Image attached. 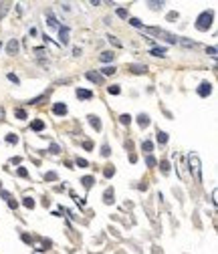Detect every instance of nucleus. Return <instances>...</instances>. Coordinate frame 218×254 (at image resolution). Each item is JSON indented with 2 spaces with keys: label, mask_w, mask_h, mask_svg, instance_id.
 I'll list each match as a JSON object with an SVG mask.
<instances>
[{
  "label": "nucleus",
  "mask_w": 218,
  "mask_h": 254,
  "mask_svg": "<svg viewBox=\"0 0 218 254\" xmlns=\"http://www.w3.org/2000/svg\"><path fill=\"white\" fill-rule=\"evenodd\" d=\"M101 73H103V77H109V75H113V73H115V67H105Z\"/></svg>",
  "instance_id": "obj_20"
},
{
  "label": "nucleus",
  "mask_w": 218,
  "mask_h": 254,
  "mask_svg": "<svg viewBox=\"0 0 218 254\" xmlns=\"http://www.w3.org/2000/svg\"><path fill=\"white\" fill-rule=\"evenodd\" d=\"M14 115L18 117V119H26V113H24V109H16V111H14Z\"/></svg>",
  "instance_id": "obj_27"
},
{
  "label": "nucleus",
  "mask_w": 218,
  "mask_h": 254,
  "mask_svg": "<svg viewBox=\"0 0 218 254\" xmlns=\"http://www.w3.org/2000/svg\"><path fill=\"white\" fill-rule=\"evenodd\" d=\"M141 147H143L145 151H147V154H150L151 149H154V145H151V141H143V143H141Z\"/></svg>",
  "instance_id": "obj_25"
},
{
  "label": "nucleus",
  "mask_w": 218,
  "mask_h": 254,
  "mask_svg": "<svg viewBox=\"0 0 218 254\" xmlns=\"http://www.w3.org/2000/svg\"><path fill=\"white\" fill-rule=\"evenodd\" d=\"M137 123H140V127H147V125H150V117L141 113V115L137 117Z\"/></svg>",
  "instance_id": "obj_13"
},
{
  "label": "nucleus",
  "mask_w": 218,
  "mask_h": 254,
  "mask_svg": "<svg viewBox=\"0 0 218 254\" xmlns=\"http://www.w3.org/2000/svg\"><path fill=\"white\" fill-rule=\"evenodd\" d=\"M109 40H111V43H113V44H117V47H119V40H117V39H115V36H109Z\"/></svg>",
  "instance_id": "obj_38"
},
{
  "label": "nucleus",
  "mask_w": 218,
  "mask_h": 254,
  "mask_svg": "<svg viewBox=\"0 0 218 254\" xmlns=\"http://www.w3.org/2000/svg\"><path fill=\"white\" fill-rule=\"evenodd\" d=\"M6 51H8V55H14L16 51H18V43H16V40H10L8 47H6Z\"/></svg>",
  "instance_id": "obj_12"
},
{
  "label": "nucleus",
  "mask_w": 218,
  "mask_h": 254,
  "mask_svg": "<svg viewBox=\"0 0 218 254\" xmlns=\"http://www.w3.org/2000/svg\"><path fill=\"white\" fill-rule=\"evenodd\" d=\"M155 137H158V143H160V145H164L166 141H168V135H166L164 131H158V133H155Z\"/></svg>",
  "instance_id": "obj_17"
},
{
  "label": "nucleus",
  "mask_w": 218,
  "mask_h": 254,
  "mask_svg": "<svg viewBox=\"0 0 218 254\" xmlns=\"http://www.w3.org/2000/svg\"><path fill=\"white\" fill-rule=\"evenodd\" d=\"M162 172H164V173L170 172V163L168 161H162Z\"/></svg>",
  "instance_id": "obj_33"
},
{
  "label": "nucleus",
  "mask_w": 218,
  "mask_h": 254,
  "mask_svg": "<svg viewBox=\"0 0 218 254\" xmlns=\"http://www.w3.org/2000/svg\"><path fill=\"white\" fill-rule=\"evenodd\" d=\"M6 141H8V143H16V141H18V137H16L14 133H8V135H6Z\"/></svg>",
  "instance_id": "obj_24"
},
{
  "label": "nucleus",
  "mask_w": 218,
  "mask_h": 254,
  "mask_svg": "<svg viewBox=\"0 0 218 254\" xmlns=\"http://www.w3.org/2000/svg\"><path fill=\"white\" fill-rule=\"evenodd\" d=\"M107 91L111 93V95H119V85H111V87H107Z\"/></svg>",
  "instance_id": "obj_21"
},
{
  "label": "nucleus",
  "mask_w": 218,
  "mask_h": 254,
  "mask_svg": "<svg viewBox=\"0 0 218 254\" xmlns=\"http://www.w3.org/2000/svg\"><path fill=\"white\" fill-rule=\"evenodd\" d=\"M30 127H33L34 131H40V129H43V127H44V123H43V121H40V119H34Z\"/></svg>",
  "instance_id": "obj_18"
},
{
  "label": "nucleus",
  "mask_w": 218,
  "mask_h": 254,
  "mask_svg": "<svg viewBox=\"0 0 218 254\" xmlns=\"http://www.w3.org/2000/svg\"><path fill=\"white\" fill-rule=\"evenodd\" d=\"M18 176L20 177H26V176H29V172H26L24 168H18Z\"/></svg>",
  "instance_id": "obj_35"
},
{
  "label": "nucleus",
  "mask_w": 218,
  "mask_h": 254,
  "mask_svg": "<svg viewBox=\"0 0 218 254\" xmlns=\"http://www.w3.org/2000/svg\"><path fill=\"white\" fill-rule=\"evenodd\" d=\"M117 14H119L121 18H127V10H123V8H117Z\"/></svg>",
  "instance_id": "obj_34"
},
{
  "label": "nucleus",
  "mask_w": 218,
  "mask_h": 254,
  "mask_svg": "<svg viewBox=\"0 0 218 254\" xmlns=\"http://www.w3.org/2000/svg\"><path fill=\"white\" fill-rule=\"evenodd\" d=\"M24 206H26V208H34V200H33V198H24Z\"/></svg>",
  "instance_id": "obj_28"
},
{
  "label": "nucleus",
  "mask_w": 218,
  "mask_h": 254,
  "mask_svg": "<svg viewBox=\"0 0 218 254\" xmlns=\"http://www.w3.org/2000/svg\"><path fill=\"white\" fill-rule=\"evenodd\" d=\"M8 79H10L12 83H14V85H18V77H16L14 73H8Z\"/></svg>",
  "instance_id": "obj_31"
},
{
  "label": "nucleus",
  "mask_w": 218,
  "mask_h": 254,
  "mask_svg": "<svg viewBox=\"0 0 218 254\" xmlns=\"http://www.w3.org/2000/svg\"><path fill=\"white\" fill-rule=\"evenodd\" d=\"M47 20H48V26H51V28H57V26H59V24H57V18H55V14L51 12V10L47 12Z\"/></svg>",
  "instance_id": "obj_9"
},
{
  "label": "nucleus",
  "mask_w": 218,
  "mask_h": 254,
  "mask_svg": "<svg viewBox=\"0 0 218 254\" xmlns=\"http://www.w3.org/2000/svg\"><path fill=\"white\" fill-rule=\"evenodd\" d=\"M151 55H154V57H164L166 48L164 47H155V48H151Z\"/></svg>",
  "instance_id": "obj_15"
},
{
  "label": "nucleus",
  "mask_w": 218,
  "mask_h": 254,
  "mask_svg": "<svg viewBox=\"0 0 218 254\" xmlns=\"http://www.w3.org/2000/svg\"><path fill=\"white\" fill-rule=\"evenodd\" d=\"M212 18H214V14L212 12H202V14L198 16V20H196V28L198 30H208L210 28V24H212Z\"/></svg>",
  "instance_id": "obj_2"
},
{
  "label": "nucleus",
  "mask_w": 218,
  "mask_h": 254,
  "mask_svg": "<svg viewBox=\"0 0 218 254\" xmlns=\"http://www.w3.org/2000/svg\"><path fill=\"white\" fill-rule=\"evenodd\" d=\"M188 161H190V172L194 173L196 182H202V168H200V159H198V155H196V154H190Z\"/></svg>",
  "instance_id": "obj_1"
},
{
  "label": "nucleus",
  "mask_w": 218,
  "mask_h": 254,
  "mask_svg": "<svg viewBox=\"0 0 218 254\" xmlns=\"http://www.w3.org/2000/svg\"><path fill=\"white\" fill-rule=\"evenodd\" d=\"M69 32H71L69 26H61V28H59V36H61V43H63V44L69 43Z\"/></svg>",
  "instance_id": "obj_5"
},
{
  "label": "nucleus",
  "mask_w": 218,
  "mask_h": 254,
  "mask_svg": "<svg viewBox=\"0 0 218 254\" xmlns=\"http://www.w3.org/2000/svg\"><path fill=\"white\" fill-rule=\"evenodd\" d=\"M77 97H79V99H91L93 93L87 91V89H77Z\"/></svg>",
  "instance_id": "obj_7"
},
{
  "label": "nucleus",
  "mask_w": 218,
  "mask_h": 254,
  "mask_svg": "<svg viewBox=\"0 0 218 254\" xmlns=\"http://www.w3.org/2000/svg\"><path fill=\"white\" fill-rule=\"evenodd\" d=\"M145 163H147V165H155V159H154V157H151V155H150V157L145 159Z\"/></svg>",
  "instance_id": "obj_36"
},
{
  "label": "nucleus",
  "mask_w": 218,
  "mask_h": 254,
  "mask_svg": "<svg viewBox=\"0 0 218 254\" xmlns=\"http://www.w3.org/2000/svg\"><path fill=\"white\" fill-rule=\"evenodd\" d=\"M119 121H121V123H123V125H129V123H131V117H129V115H125V113H123V115L119 117Z\"/></svg>",
  "instance_id": "obj_23"
},
{
  "label": "nucleus",
  "mask_w": 218,
  "mask_h": 254,
  "mask_svg": "<svg viewBox=\"0 0 218 254\" xmlns=\"http://www.w3.org/2000/svg\"><path fill=\"white\" fill-rule=\"evenodd\" d=\"M109 154H111V151H109V145H103V147H101V155H103V157H109Z\"/></svg>",
  "instance_id": "obj_26"
},
{
  "label": "nucleus",
  "mask_w": 218,
  "mask_h": 254,
  "mask_svg": "<svg viewBox=\"0 0 218 254\" xmlns=\"http://www.w3.org/2000/svg\"><path fill=\"white\" fill-rule=\"evenodd\" d=\"M44 180H48V182H53V180H57V173H55V172H48L47 176H44Z\"/></svg>",
  "instance_id": "obj_30"
},
{
  "label": "nucleus",
  "mask_w": 218,
  "mask_h": 254,
  "mask_svg": "<svg viewBox=\"0 0 218 254\" xmlns=\"http://www.w3.org/2000/svg\"><path fill=\"white\" fill-rule=\"evenodd\" d=\"M129 69H131L133 73H137V75H141V73L147 71V67H145V65H129Z\"/></svg>",
  "instance_id": "obj_10"
},
{
  "label": "nucleus",
  "mask_w": 218,
  "mask_h": 254,
  "mask_svg": "<svg viewBox=\"0 0 218 254\" xmlns=\"http://www.w3.org/2000/svg\"><path fill=\"white\" fill-rule=\"evenodd\" d=\"M2 115H4V113H2V109H0V119H2Z\"/></svg>",
  "instance_id": "obj_39"
},
{
  "label": "nucleus",
  "mask_w": 218,
  "mask_h": 254,
  "mask_svg": "<svg viewBox=\"0 0 218 254\" xmlns=\"http://www.w3.org/2000/svg\"><path fill=\"white\" fill-rule=\"evenodd\" d=\"M51 151H53V154H59V145L53 143V145H51Z\"/></svg>",
  "instance_id": "obj_37"
},
{
  "label": "nucleus",
  "mask_w": 218,
  "mask_h": 254,
  "mask_svg": "<svg viewBox=\"0 0 218 254\" xmlns=\"http://www.w3.org/2000/svg\"><path fill=\"white\" fill-rule=\"evenodd\" d=\"M103 173H105V177H111L113 173H115V169H113L111 165H109V168H105V172H103Z\"/></svg>",
  "instance_id": "obj_29"
},
{
  "label": "nucleus",
  "mask_w": 218,
  "mask_h": 254,
  "mask_svg": "<svg viewBox=\"0 0 218 254\" xmlns=\"http://www.w3.org/2000/svg\"><path fill=\"white\" fill-rule=\"evenodd\" d=\"M103 198H105V204H111V202H113V190H107Z\"/></svg>",
  "instance_id": "obj_19"
},
{
  "label": "nucleus",
  "mask_w": 218,
  "mask_h": 254,
  "mask_svg": "<svg viewBox=\"0 0 218 254\" xmlns=\"http://www.w3.org/2000/svg\"><path fill=\"white\" fill-rule=\"evenodd\" d=\"M89 123H91V127H95L97 131L101 129V121H99V117H95V115H91L89 117Z\"/></svg>",
  "instance_id": "obj_11"
},
{
  "label": "nucleus",
  "mask_w": 218,
  "mask_h": 254,
  "mask_svg": "<svg viewBox=\"0 0 218 254\" xmlns=\"http://www.w3.org/2000/svg\"><path fill=\"white\" fill-rule=\"evenodd\" d=\"M129 24H131V26H136V28H143V24H141L137 18H129Z\"/></svg>",
  "instance_id": "obj_22"
},
{
  "label": "nucleus",
  "mask_w": 218,
  "mask_h": 254,
  "mask_svg": "<svg viewBox=\"0 0 218 254\" xmlns=\"http://www.w3.org/2000/svg\"><path fill=\"white\" fill-rule=\"evenodd\" d=\"M113 57H115V55H113L111 51H105V53H101V57H99V59H101L103 63H109V61H113Z\"/></svg>",
  "instance_id": "obj_14"
},
{
  "label": "nucleus",
  "mask_w": 218,
  "mask_h": 254,
  "mask_svg": "<svg viewBox=\"0 0 218 254\" xmlns=\"http://www.w3.org/2000/svg\"><path fill=\"white\" fill-rule=\"evenodd\" d=\"M53 111L57 113V115H65V113H67V105H65V103H55Z\"/></svg>",
  "instance_id": "obj_6"
},
{
  "label": "nucleus",
  "mask_w": 218,
  "mask_h": 254,
  "mask_svg": "<svg viewBox=\"0 0 218 254\" xmlns=\"http://www.w3.org/2000/svg\"><path fill=\"white\" fill-rule=\"evenodd\" d=\"M145 30H147V32H151V34H158V36H166V39H168V43H178V36L166 32V30H160V28H145Z\"/></svg>",
  "instance_id": "obj_3"
},
{
  "label": "nucleus",
  "mask_w": 218,
  "mask_h": 254,
  "mask_svg": "<svg viewBox=\"0 0 218 254\" xmlns=\"http://www.w3.org/2000/svg\"><path fill=\"white\" fill-rule=\"evenodd\" d=\"M87 79H89V81H93V83H103V77H101V75H97V73H93V71L87 73Z\"/></svg>",
  "instance_id": "obj_8"
},
{
  "label": "nucleus",
  "mask_w": 218,
  "mask_h": 254,
  "mask_svg": "<svg viewBox=\"0 0 218 254\" xmlns=\"http://www.w3.org/2000/svg\"><path fill=\"white\" fill-rule=\"evenodd\" d=\"M77 165L79 168H87V161H85L83 157H77Z\"/></svg>",
  "instance_id": "obj_32"
},
{
  "label": "nucleus",
  "mask_w": 218,
  "mask_h": 254,
  "mask_svg": "<svg viewBox=\"0 0 218 254\" xmlns=\"http://www.w3.org/2000/svg\"><path fill=\"white\" fill-rule=\"evenodd\" d=\"M210 93H212V85H210L208 81L200 83V87H198V95H200V97H208Z\"/></svg>",
  "instance_id": "obj_4"
},
{
  "label": "nucleus",
  "mask_w": 218,
  "mask_h": 254,
  "mask_svg": "<svg viewBox=\"0 0 218 254\" xmlns=\"http://www.w3.org/2000/svg\"><path fill=\"white\" fill-rule=\"evenodd\" d=\"M81 182H83V186H85V188H91L93 184H95V177H91V176H85V177L81 180Z\"/></svg>",
  "instance_id": "obj_16"
}]
</instances>
